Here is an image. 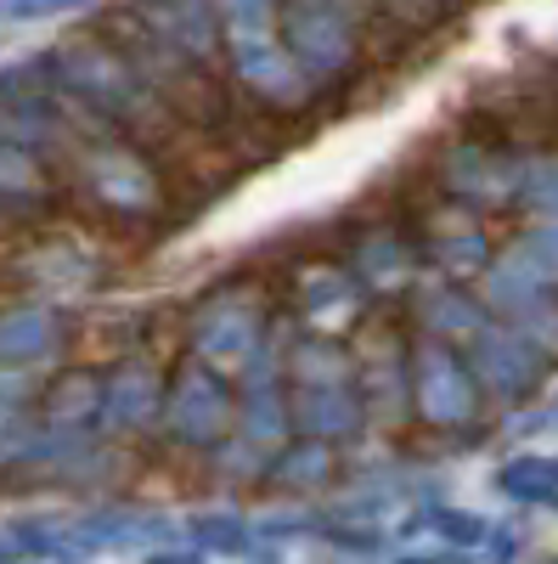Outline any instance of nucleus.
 <instances>
[{"label":"nucleus","mask_w":558,"mask_h":564,"mask_svg":"<svg viewBox=\"0 0 558 564\" xmlns=\"http://www.w3.org/2000/svg\"><path fill=\"white\" fill-rule=\"evenodd\" d=\"M164 417H169V435L186 441V446H209L220 441L226 417H231V390L215 379L209 367H186L169 401H164Z\"/></svg>","instance_id":"nucleus-1"},{"label":"nucleus","mask_w":558,"mask_h":564,"mask_svg":"<svg viewBox=\"0 0 558 564\" xmlns=\"http://www.w3.org/2000/svg\"><path fill=\"white\" fill-rule=\"evenodd\" d=\"M412 384H417V412L429 423H457L474 412V379L446 345H424L412 361Z\"/></svg>","instance_id":"nucleus-2"},{"label":"nucleus","mask_w":558,"mask_h":564,"mask_svg":"<svg viewBox=\"0 0 558 564\" xmlns=\"http://www.w3.org/2000/svg\"><path fill=\"white\" fill-rule=\"evenodd\" d=\"M63 311L52 305H12L0 311V372H23L63 350Z\"/></svg>","instance_id":"nucleus-3"},{"label":"nucleus","mask_w":558,"mask_h":564,"mask_svg":"<svg viewBox=\"0 0 558 564\" xmlns=\"http://www.w3.org/2000/svg\"><path fill=\"white\" fill-rule=\"evenodd\" d=\"M164 406L158 372L147 361H124L102 379V423L108 430H147Z\"/></svg>","instance_id":"nucleus-4"},{"label":"nucleus","mask_w":558,"mask_h":564,"mask_svg":"<svg viewBox=\"0 0 558 564\" xmlns=\"http://www.w3.org/2000/svg\"><path fill=\"white\" fill-rule=\"evenodd\" d=\"M541 367H547V356L519 334H480V345H474V372L485 379V390H502V395H519Z\"/></svg>","instance_id":"nucleus-5"},{"label":"nucleus","mask_w":558,"mask_h":564,"mask_svg":"<svg viewBox=\"0 0 558 564\" xmlns=\"http://www.w3.org/2000/svg\"><path fill=\"white\" fill-rule=\"evenodd\" d=\"M102 417V379L97 372H68V379L45 395V430H97Z\"/></svg>","instance_id":"nucleus-6"},{"label":"nucleus","mask_w":558,"mask_h":564,"mask_svg":"<svg viewBox=\"0 0 558 564\" xmlns=\"http://www.w3.org/2000/svg\"><path fill=\"white\" fill-rule=\"evenodd\" d=\"M254 334H260V316L249 311V305H238V300H215L204 316H198V327H193V339L209 350V356H243L249 345H254Z\"/></svg>","instance_id":"nucleus-7"},{"label":"nucleus","mask_w":558,"mask_h":564,"mask_svg":"<svg viewBox=\"0 0 558 564\" xmlns=\"http://www.w3.org/2000/svg\"><path fill=\"white\" fill-rule=\"evenodd\" d=\"M29 441H34V423H29V395L23 384H0V463L12 457H29Z\"/></svg>","instance_id":"nucleus-8"},{"label":"nucleus","mask_w":558,"mask_h":564,"mask_svg":"<svg viewBox=\"0 0 558 564\" xmlns=\"http://www.w3.org/2000/svg\"><path fill=\"white\" fill-rule=\"evenodd\" d=\"M496 486L507 497H519V502H541L558 486V463H547V457H514V463H502Z\"/></svg>","instance_id":"nucleus-9"},{"label":"nucleus","mask_w":558,"mask_h":564,"mask_svg":"<svg viewBox=\"0 0 558 564\" xmlns=\"http://www.w3.org/2000/svg\"><path fill=\"white\" fill-rule=\"evenodd\" d=\"M29 198H40V175H34L29 153L0 141V204H29Z\"/></svg>","instance_id":"nucleus-10"},{"label":"nucleus","mask_w":558,"mask_h":564,"mask_svg":"<svg viewBox=\"0 0 558 564\" xmlns=\"http://www.w3.org/2000/svg\"><path fill=\"white\" fill-rule=\"evenodd\" d=\"M193 536H198V547H215V553H238V547H249V531H243L238 520H198Z\"/></svg>","instance_id":"nucleus-11"},{"label":"nucleus","mask_w":558,"mask_h":564,"mask_svg":"<svg viewBox=\"0 0 558 564\" xmlns=\"http://www.w3.org/2000/svg\"><path fill=\"white\" fill-rule=\"evenodd\" d=\"M0 564H23V553H18L12 531H0Z\"/></svg>","instance_id":"nucleus-12"},{"label":"nucleus","mask_w":558,"mask_h":564,"mask_svg":"<svg viewBox=\"0 0 558 564\" xmlns=\"http://www.w3.org/2000/svg\"><path fill=\"white\" fill-rule=\"evenodd\" d=\"M147 564H204V558L198 553H153Z\"/></svg>","instance_id":"nucleus-13"}]
</instances>
